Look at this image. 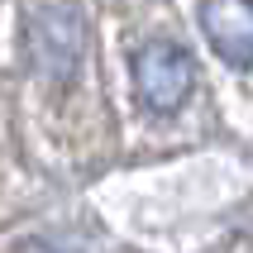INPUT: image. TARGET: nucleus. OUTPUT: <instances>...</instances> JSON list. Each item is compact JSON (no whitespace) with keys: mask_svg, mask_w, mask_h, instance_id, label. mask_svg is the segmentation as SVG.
I'll use <instances>...</instances> for the list:
<instances>
[{"mask_svg":"<svg viewBox=\"0 0 253 253\" xmlns=\"http://www.w3.org/2000/svg\"><path fill=\"white\" fill-rule=\"evenodd\" d=\"M134 91L153 115H177L196 91V57L172 39H153L134 53Z\"/></svg>","mask_w":253,"mask_h":253,"instance_id":"f03ea898","label":"nucleus"},{"mask_svg":"<svg viewBox=\"0 0 253 253\" xmlns=\"http://www.w3.org/2000/svg\"><path fill=\"white\" fill-rule=\"evenodd\" d=\"M86 19L77 5H34L24 19V48L29 62L48 86L77 82V72L86 62Z\"/></svg>","mask_w":253,"mask_h":253,"instance_id":"f257e3e1","label":"nucleus"},{"mask_svg":"<svg viewBox=\"0 0 253 253\" xmlns=\"http://www.w3.org/2000/svg\"><path fill=\"white\" fill-rule=\"evenodd\" d=\"M196 24L225 67H253V0H201Z\"/></svg>","mask_w":253,"mask_h":253,"instance_id":"7ed1b4c3","label":"nucleus"}]
</instances>
